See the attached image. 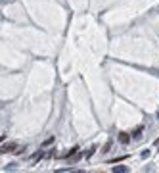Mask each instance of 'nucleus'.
I'll return each mask as SVG.
<instances>
[{"label": "nucleus", "instance_id": "nucleus-1", "mask_svg": "<svg viewBox=\"0 0 159 173\" xmlns=\"http://www.w3.org/2000/svg\"><path fill=\"white\" fill-rule=\"evenodd\" d=\"M15 148H18V144H15V143H6V144H0V154H10V152H13Z\"/></svg>", "mask_w": 159, "mask_h": 173}, {"label": "nucleus", "instance_id": "nucleus-2", "mask_svg": "<svg viewBox=\"0 0 159 173\" xmlns=\"http://www.w3.org/2000/svg\"><path fill=\"white\" fill-rule=\"evenodd\" d=\"M117 140H119L121 144H129V140H131V135H129V133H119Z\"/></svg>", "mask_w": 159, "mask_h": 173}, {"label": "nucleus", "instance_id": "nucleus-3", "mask_svg": "<svg viewBox=\"0 0 159 173\" xmlns=\"http://www.w3.org/2000/svg\"><path fill=\"white\" fill-rule=\"evenodd\" d=\"M111 171H113V173H126V171H129V165H113Z\"/></svg>", "mask_w": 159, "mask_h": 173}, {"label": "nucleus", "instance_id": "nucleus-4", "mask_svg": "<svg viewBox=\"0 0 159 173\" xmlns=\"http://www.w3.org/2000/svg\"><path fill=\"white\" fill-rule=\"evenodd\" d=\"M44 158V150H38L37 154H33V156H31V162H33V164H37L38 160H42Z\"/></svg>", "mask_w": 159, "mask_h": 173}, {"label": "nucleus", "instance_id": "nucleus-5", "mask_svg": "<svg viewBox=\"0 0 159 173\" xmlns=\"http://www.w3.org/2000/svg\"><path fill=\"white\" fill-rule=\"evenodd\" d=\"M142 131H144V125H138V127L132 131V138H140L142 137Z\"/></svg>", "mask_w": 159, "mask_h": 173}, {"label": "nucleus", "instance_id": "nucleus-6", "mask_svg": "<svg viewBox=\"0 0 159 173\" xmlns=\"http://www.w3.org/2000/svg\"><path fill=\"white\" fill-rule=\"evenodd\" d=\"M77 152H79V146H73V148H71V150L65 154V158H73V156H75Z\"/></svg>", "mask_w": 159, "mask_h": 173}, {"label": "nucleus", "instance_id": "nucleus-7", "mask_svg": "<svg viewBox=\"0 0 159 173\" xmlns=\"http://www.w3.org/2000/svg\"><path fill=\"white\" fill-rule=\"evenodd\" d=\"M50 144H54V137H50V138H46L42 146H50Z\"/></svg>", "mask_w": 159, "mask_h": 173}, {"label": "nucleus", "instance_id": "nucleus-8", "mask_svg": "<svg viewBox=\"0 0 159 173\" xmlns=\"http://www.w3.org/2000/svg\"><path fill=\"white\" fill-rule=\"evenodd\" d=\"M109 148H111V140H107V143H105V146H104V150H102V152H104V154H107V152H109Z\"/></svg>", "mask_w": 159, "mask_h": 173}, {"label": "nucleus", "instance_id": "nucleus-9", "mask_svg": "<svg viewBox=\"0 0 159 173\" xmlns=\"http://www.w3.org/2000/svg\"><path fill=\"white\" fill-rule=\"evenodd\" d=\"M94 152H96V146H92V148H90V150H88V152H86V158H90V156H92V154H94Z\"/></svg>", "mask_w": 159, "mask_h": 173}, {"label": "nucleus", "instance_id": "nucleus-10", "mask_svg": "<svg viewBox=\"0 0 159 173\" xmlns=\"http://www.w3.org/2000/svg\"><path fill=\"white\" fill-rule=\"evenodd\" d=\"M140 156H142V158H148V156H150V150H142Z\"/></svg>", "mask_w": 159, "mask_h": 173}, {"label": "nucleus", "instance_id": "nucleus-11", "mask_svg": "<svg viewBox=\"0 0 159 173\" xmlns=\"http://www.w3.org/2000/svg\"><path fill=\"white\" fill-rule=\"evenodd\" d=\"M2 140H4V135H0V143H2Z\"/></svg>", "mask_w": 159, "mask_h": 173}, {"label": "nucleus", "instance_id": "nucleus-12", "mask_svg": "<svg viewBox=\"0 0 159 173\" xmlns=\"http://www.w3.org/2000/svg\"><path fill=\"white\" fill-rule=\"evenodd\" d=\"M155 144H159V138H157V140H155Z\"/></svg>", "mask_w": 159, "mask_h": 173}, {"label": "nucleus", "instance_id": "nucleus-13", "mask_svg": "<svg viewBox=\"0 0 159 173\" xmlns=\"http://www.w3.org/2000/svg\"><path fill=\"white\" fill-rule=\"evenodd\" d=\"M157 119H159V112H157Z\"/></svg>", "mask_w": 159, "mask_h": 173}]
</instances>
